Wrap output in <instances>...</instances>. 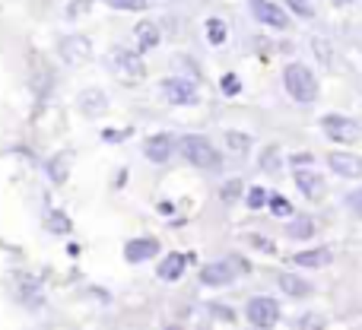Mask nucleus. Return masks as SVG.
Returning a JSON list of instances; mask_svg holds the SVG:
<instances>
[{
	"label": "nucleus",
	"mask_w": 362,
	"mask_h": 330,
	"mask_svg": "<svg viewBox=\"0 0 362 330\" xmlns=\"http://www.w3.org/2000/svg\"><path fill=\"white\" fill-rule=\"evenodd\" d=\"M289 4V10L296 13V16H302V19H312L315 16V10H312V4L308 0H286Z\"/></svg>",
	"instance_id": "24"
},
{
	"label": "nucleus",
	"mask_w": 362,
	"mask_h": 330,
	"mask_svg": "<svg viewBox=\"0 0 362 330\" xmlns=\"http://www.w3.org/2000/svg\"><path fill=\"white\" fill-rule=\"evenodd\" d=\"M238 194H242V181H229L226 187H219V197H223L226 204H232V200H235Z\"/></svg>",
	"instance_id": "29"
},
{
	"label": "nucleus",
	"mask_w": 362,
	"mask_h": 330,
	"mask_svg": "<svg viewBox=\"0 0 362 330\" xmlns=\"http://www.w3.org/2000/svg\"><path fill=\"white\" fill-rule=\"evenodd\" d=\"M293 163H296V165H308V163H312V156H296Z\"/></svg>",
	"instance_id": "34"
},
{
	"label": "nucleus",
	"mask_w": 362,
	"mask_h": 330,
	"mask_svg": "<svg viewBox=\"0 0 362 330\" xmlns=\"http://www.w3.org/2000/svg\"><path fill=\"white\" fill-rule=\"evenodd\" d=\"M245 314H248V321L255 327H274L276 321H280V305H276L274 299H264V295H257V299L248 302Z\"/></svg>",
	"instance_id": "4"
},
{
	"label": "nucleus",
	"mask_w": 362,
	"mask_h": 330,
	"mask_svg": "<svg viewBox=\"0 0 362 330\" xmlns=\"http://www.w3.org/2000/svg\"><path fill=\"white\" fill-rule=\"evenodd\" d=\"M64 163H67V156H57L54 163L48 165V175H51L54 181H64V178H67V172H64Z\"/></svg>",
	"instance_id": "30"
},
{
	"label": "nucleus",
	"mask_w": 362,
	"mask_h": 330,
	"mask_svg": "<svg viewBox=\"0 0 362 330\" xmlns=\"http://www.w3.org/2000/svg\"><path fill=\"white\" fill-rule=\"evenodd\" d=\"M280 289L286 295H293V299H305V295H312V283H305L296 273H280Z\"/></svg>",
	"instance_id": "14"
},
{
	"label": "nucleus",
	"mask_w": 362,
	"mask_h": 330,
	"mask_svg": "<svg viewBox=\"0 0 362 330\" xmlns=\"http://www.w3.org/2000/svg\"><path fill=\"white\" fill-rule=\"evenodd\" d=\"M134 35H137V42H140V48H156L159 45V29H156V23H137V29H134Z\"/></svg>",
	"instance_id": "17"
},
{
	"label": "nucleus",
	"mask_w": 362,
	"mask_h": 330,
	"mask_svg": "<svg viewBox=\"0 0 362 330\" xmlns=\"http://www.w3.org/2000/svg\"><path fill=\"white\" fill-rule=\"evenodd\" d=\"M283 86H286V93L293 95L296 102H302V105L318 99V80H315V73L305 64H289V67L283 70Z\"/></svg>",
	"instance_id": "1"
},
{
	"label": "nucleus",
	"mask_w": 362,
	"mask_h": 330,
	"mask_svg": "<svg viewBox=\"0 0 362 330\" xmlns=\"http://www.w3.org/2000/svg\"><path fill=\"white\" fill-rule=\"evenodd\" d=\"M156 254H159L156 238H134V242L124 244V257L131 264H144V261H150V257H156Z\"/></svg>",
	"instance_id": "10"
},
{
	"label": "nucleus",
	"mask_w": 362,
	"mask_h": 330,
	"mask_svg": "<svg viewBox=\"0 0 362 330\" xmlns=\"http://www.w3.org/2000/svg\"><path fill=\"white\" fill-rule=\"evenodd\" d=\"M327 165L340 175V178H362V159L353 153H331Z\"/></svg>",
	"instance_id": "9"
},
{
	"label": "nucleus",
	"mask_w": 362,
	"mask_h": 330,
	"mask_svg": "<svg viewBox=\"0 0 362 330\" xmlns=\"http://www.w3.org/2000/svg\"><path fill=\"white\" fill-rule=\"evenodd\" d=\"M200 280H204L206 286H229V283L235 280V270H232L229 261H213L200 270Z\"/></svg>",
	"instance_id": "8"
},
{
	"label": "nucleus",
	"mask_w": 362,
	"mask_h": 330,
	"mask_svg": "<svg viewBox=\"0 0 362 330\" xmlns=\"http://www.w3.org/2000/svg\"><path fill=\"white\" fill-rule=\"evenodd\" d=\"M264 204H267V191H264V187H251L248 191V206L251 210H261Z\"/></svg>",
	"instance_id": "26"
},
{
	"label": "nucleus",
	"mask_w": 362,
	"mask_h": 330,
	"mask_svg": "<svg viewBox=\"0 0 362 330\" xmlns=\"http://www.w3.org/2000/svg\"><path fill=\"white\" fill-rule=\"evenodd\" d=\"M112 64H115V70H118V76H124V80H140V76L146 73L144 70V61H140V54L137 51H115L112 54Z\"/></svg>",
	"instance_id": "6"
},
{
	"label": "nucleus",
	"mask_w": 362,
	"mask_h": 330,
	"mask_svg": "<svg viewBox=\"0 0 362 330\" xmlns=\"http://www.w3.org/2000/svg\"><path fill=\"white\" fill-rule=\"evenodd\" d=\"M185 264H187V261H185V254H178V251H175V254H169L163 264H159V280L175 283L178 276L185 273Z\"/></svg>",
	"instance_id": "16"
},
{
	"label": "nucleus",
	"mask_w": 362,
	"mask_h": 330,
	"mask_svg": "<svg viewBox=\"0 0 362 330\" xmlns=\"http://www.w3.org/2000/svg\"><path fill=\"white\" fill-rule=\"evenodd\" d=\"M210 318L219 321V324H235V312H232V308H226V305H216V302L210 305Z\"/></svg>",
	"instance_id": "23"
},
{
	"label": "nucleus",
	"mask_w": 362,
	"mask_h": 330,
	"mask_svg": "<svg viewBox=\"0 0 362 330\" xmlns=\"http://www.w3.org/2000/svg\"><path fill=\"white\" fill-rule=\"evenodd\" d=\"M45 229L54 232V235H67L70 232V219L64 210H48V216H45Z\"/></svg>",
	"instance_id": "18"
},
{
	"label": "nucleus",
	"mask_w": 362,
	"mask_h": 330,
	"mask_svg": "<svg viewBox=\"0 0 362 330\" xmlns=\"http://www.w3.org/2000/svg\"><path fill=\"white\" fill-rule=\"evenodd\" d=\"M206 38H210V45H223L226 42V25L219 23V19H206Z\"/></svg>",
	"instance_id": "22"
},
{
	"label": "nucleus",
	"mask_w": 362,
	"mask_h": 330,
	"mask_svg": "<svg viewBox=\"0 0 362 330\" xmlns=\"http://www.w3.org/2000/svg\"><path fill=\"white\" fill-rule=\"evenodd\" d=\"M172 134H156V137H150L144 143V156L150 159V163H165V159L172 156Z\"/></svg>",
	"instance_id": "12"
},
{
	"label": "nucleus",
	"mask_w": 362,
	"mask_h": 330,
	"mask_svg": "<svg viewBox=\"0 0 362 330\" xmlns=\"http://www.w3.org/2000/svg\"><path fill=\"white\" fill-rule=\"evenodd\" d=\"M61 54L67 57L70 64H80V61H86V57L93 54V45H89V38H83V35L64 38V42H61Z\"/></svg>",
	"instance_id": "13"
},
{
	"label": "nucleus",
	"mask_w": 362,
	"mask_h": 330,
	"mask_svg": "<svg viewBox=\"0 0 362 330\" xmlns=\"http://www.w3.org/2000/svg\"><path fill=\"white\" fill-rule=\"evenodd\" d=\"M331 4H350V0H331Z\"/></svg>",
	"instance_id": "35"
},
{
	"label": "nucleus",
	"mask_w": 362,
	"mask_h": 330,
	"mask_svg": "<svg viewBox=\"0 0 362 330\" xmlns=\"http://www.w3.org/2000/svg\"><path fill=\"white\" fill-rule=\"evenodd\" d=\"M248 242H251V244H255V248H261V251H264V254H274V244H270V242H267V238H257V235H248Z\"/></svg>",
	"instance_id": "32"
},
{
	"label": "nucleus",
	"mask_w": 362,
	"mask_h": 330,
	"mask_svg": "<svg viewBox=\"0 0 362 330\" xmlns=\"http://www.w3.org/2000/svg\"><path fill=\"white\" fill-rule=\"evenodd\" d=\"M270 210H274L276 216H293V206H289V200H283L280 194H274V197H270Z\"/></svg>",
	"instance_id": "25"
},
{
	"label": "nucleus",
	"mask_w": 362,
	"mask_h": 330,
	"mask_svg": "<svg viewBox=\"0 0 362 330\" xmlns=\"http://www.w3.org/2000/svg\"><path fill=\"white\" fill-rule=\"evenodd\" d=\"M93 108H95V112H102V108H105V95H102L99 89H89V93L83 95V112L93 114Z\"/></svg>",
	"instance_id": "21"
},
{
	"label": "nucleus",
	"mask_w": 362,
	"mask_h": 330,
	"mask_svg": "<svg viewBox=\"0 0 362 330\" xmlns=\"http://www.w3.org/2000/svg\"><path fill=\"white\" fill-rule=\"evenodd\" d=\"M181 153H185L187 163L197 165V168H206V172L219 168V150L206 137H197V134H187V137H181Z\"/></svg>",
	"instance_id": "2"
},
{
	"label": "nucleus",
	"mask_w": 362,
	"mask_h": 330,
	"mask_svg": "<svg viewBox=\"0 0 362 330\" xmlns=\"http://www.w3.org/2000/svg\"><path fill=\"white\" fill-rule=\"evenodd\" d=\"M346 204H350V210H353V213H356V216L362 219V187H359V191H353L350 197H346Z\"/></svg>",
	"instance_id": "31"
},
{
	"label": "nucleus",
	"mask_w": 362,
	"mask_h": 330,
	"mask_svg": "<svg viewBox=\"0 0 362 330\" xmlns=\"http://www.w3.org/2000/svg\"><path fill=\"white\" fill-rule=\"evenodd\" d=\"M296 184L308 200H321V194H325V178L312 168H296Z\"/></svg>",
	"instance_id": "11"
},
{
	"label": "nucleus",
	"mask_w": 362,
	"mask_h": 330,
	"mask_svg": "<svg viewBox=\"0 0 362 330\" xmlns=\"http://www.w3.org/2000/svg\"><path fill=\"white\" fill-rule=\"evenodd\" d=\"M115 10H146V0H105Z\"/></svg>",
	"instance_id": "27"
},
{
	"label": "nucleus",
	"mask_w": 362,
	"mask_h": 330,
	"mask_svg": "<svg viewBox=\"0 0 362 330\" xmlns=\"http://www.w3.org/2000/svg\"><path fill=\"white\" fill-rule=\"evenodd\" d=\"M286 235H289V238H312V235H315V223H312L308 216L293 219V223L286 225Z\"/></svg>",
	"instance_id": "20"
},
{
	"label": "nucleus",
	"mask_w": 362,
	"mask_h": 330,
	"mask_svg": "<svg viewBox=\"0 0 362 330\" xmlns=\"http://www.w3.org/2000/svg\"><path fill=\"white\" fill-rule=\"evenodd\" d=\"M276 165H280V150H274V146H270V150L264 153V159H261V168H264V172H276Z\"/></svg>",
	"instance_id": "28"
},
{
	"label": "nucleus",
	"mask_w": 362,
	"mask_h": 330,
	"mask_svg": "<svg viewBox=\"0 0 362 330\" xmlns=\"http://www.w3.org/2000/svg\"><path fill=\"white\" fill-rule=\"evenodd\" d=\"M251 13H255L257 23L270 25V29H286L289 25V16L276 4H270V0H251Z\"/></svg>",
	"instance_id": "5"
},
{
	"label": "nucleus",
	"mask_w": 362,
	"mask_h": 330,
	"mask_svg": "<svg viewBox=\"0 0 362 330\" xmlns=\"http://www.w3.org/2000/svg\"><path fill=\"white\" fill-rule=\"evenodd\" d=\"M321 127L325 134L334 140V143H356L359 140V124L353 118H344V114H325L321 118Z\"/></svg>",
	"instance_id": "3"
},
{
	"label": "nucleus",
	"mask_w": 362,
	"mask_h": 330,
	"mask_svg": "<svg viewBox=\"0 0 362 330\" xmlns=\"http://www.w3.org/2000/svg\"><path fill=\"white\" fill-rule=\"evenodd\" d=\"M163 93L172 105H194V102H197V86L187 80H165Z\"/></svg>",
	"instance_id": "7"
},
{
	"label": "nucleus",
	"mask_w": 362,
	"mask_h": 330,
	"mask_svg": "<svg viewBox=\"0 0 362 330\" xmlns=\"http://www.w3.org/2000/svg\"><path fill=\"white\" fill-rule=\"evenodd\" d=\"M223 89L229 95H235L238 93V80H235V76H223Z\"/></svg>",
	"instance_id": "33"
},
{
	"label": "nucleus",
	"mask_w": 362,
	"mask_h": 330,
	"mask_svg": "<svg viewBox=\"0 0 362 330\" xmlns=\"http://www.w3.org/2000/svg\"><path fill=\"white\" fill-rule=\"evenodd\" d=\"M226 146H229V153H235V156H245V153L251 150V137L248 134H238V131H226L223 134Z\"/></svg>",
	"instance_id": "19"
},
{
	"label": "nucleus",
	"mask_w": 362,
	"mask_h": 330,
	"mask_svg": "<svg viewBox=\"0 0 362 330\" xmlns=\"http://www.w3.org/2000/svg\"><path fill=\"white\" fill-rule=\"evenodd\" d=\"M293 261L299 264V267H327V264L334 261V254L327 248H312V251H299Z\"/></svg>",
	"instance_id": "15"
}]
</instances>
